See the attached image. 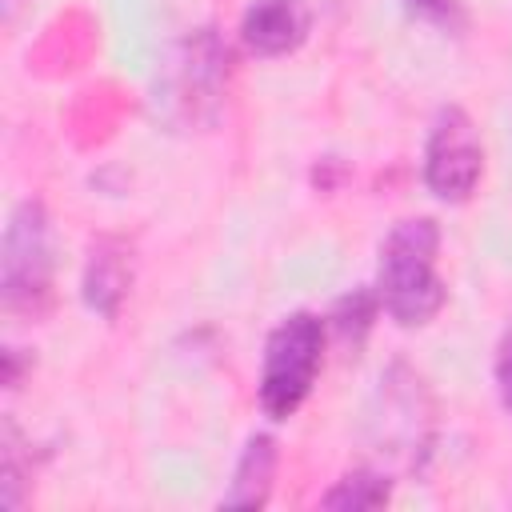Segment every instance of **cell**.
<instances>
[{"mask_svg": "<svg viewBox=\"0 0 512 512\" xmlns=\"http://www.w3.org/2000/svg\"><path fill=\"white\" fill-rule=\"evenodd\" d=\"M380 292L376 288H352V292H344L336 304H332V316H328V328H332V336L340 340V348H348L352 356L364 348V340H368V332H372V324H376V316H380Z\"/></svg>", "mask_w": 512, "mask_h": 512, "instance_id": "cell-11", "label": "cell"}, {"mask_svg": "<svg viewBox=\"0 0 512 512\" xmlns=\"http://www.w3.org/2000/svg\"><path fill=\"white\" fill-rule=\"evenodd\" d=\"M276 464H280V444L272 432H252L236 468H232V480L220 496L224 508H264L268 496H272V484H276Z\"/></svg>", "mask_w": 512, "mask_h": 512, "instance_id": "cell-9", "label": "cell"}, {"mask_svg": "<svg viewBox=\"0 0 512 512\" xmlns=\"http://www.w3.org/2000/svg\"><path fill=\"white\" fill-rule=\"evenodd\" d=\"M24 376V356L20 348H4V388H16Z\"/></svg>", "mask_w": 512, "mask_h": 512, "instance_id": "cell-15", "label": "cell"}, {"mask_svg": "<svg viewBox=\"0 0 512 512\" xmlns=\"http://www.w3.org/2000/svg\"><path fill=\"white\" fill-rule=\"evenodd\" d=\"M496 388H500V404L512 412V328L496 352Z\"/></svg>", "mask_w": 512, "mask_h": 512, "instance_id": "cell-14", "label": "cell"}, {"mask_svg": "<svg viewBox=\"0 0 512 512\" xmlns=\"http://www.w3.org/2000/svg\"><path fill=\"white\" fill-rule=\"evenodd\" d=\"M388 500H392V476L384 468H352L320 496V508H328V512H376Z\"/></svg>", "mask_w": 512, "mask_h": 512, "instance_id": "cell-10", "label": "cell"}, {"mask_svg": "<svg viewBox=\"0 0 512 512\" xmlns=\"http://www.w3.org/2000/svg\"><path fill=\"white\" fill-rule=\"evenodd\" d=\"M324 340H328V320H320L308 308L288 312L268 332L264 364H260V408L268 420L296 416L300 404L312 396V384L324 364Z\"/></svg>", "mask_w": 512, "mask_h": 512, "instance_id": "cell-5", "label": "cell"}, {"mask_svg": "<svg viewBox=\"0 0 512 512\" xmlns=\"http://www.w3.org/2000/svg\"><path fill=\"white\" fill-rule=\"evenodd\" d=\"M408 12L436 24V28H460L464 24V8L460 0H408Z\"/></svg>", "mask_w": 512, "mask_h": 512, "instance_id": "cell-13", "label": "cell"}, {"mask_svg": "<svg viewBox=\"0 0 512 512\" xmlns=\"http://www.w3.org/2000/svg\"><path fill=\"white\" fill-rule=\"evenodd\" d=\"M312 12L304 0H252L240 16V40L252 56L276 60L308 40Z\"/></svg>", "mask_w": 512, "mask_h": 512, "instance_id": "cell-8", "label": "cell"}, {"mask_svg": "<svg viewBox=\"0 0 512 512\" xmlns=\"http://www.w3.org/2000/svg\"><path fill=\"white\" fill-rule=\"evenodd\" d=\"M368 440L400 472H420L428 464L436 444V400L412 364L396 360L380 372L368 408Z\"/></svg>", "mask_w": 512, "mask_h": 512, "instance_id": "cell-3", "label": "cell"}, {"mask_svg": "<svg viewBox=\"0 0 512 512\" xmlns=\"http://www.w3.org/2000/svg\"><path fill=\"white\" fill-rule=\"evenodd\" d=\"M232 48L216 28H196L172 44L156 72V112L172 128H208L228 96Z\"/></svg>", "mask_w": 512, "mask_h": 512, "instance_id": "cell-2", "label": "cell"}, {"mask_svg": "<svg viewBox=\"0 0 512 512\" xmlns=\"http://www.w3.org/2000/svg\"><path fill=\"white\" fill-rule=\"evenodd\" d=\"M28 480H32V460L24 456L20 432L12 420H4V436H0V504L8 512H16L28 496Z\"/></svg>", "mask_w": 512, "mask_h": 512, "instance_id": "cell-12", "label": "cell"}, {"mask_svg": "<svg viewBox=\"0 0 512 512\" xmlns=\"http://www.w3.org/2000/svg\"><path fill=\"white\" fill-rule=\"evenodd\" d=\"M128 292H132V244L124 236L104 232V236H96L88 244L80 296L96 316L116 320L124 300H128Z\"/></svg>", "mask_w": 512, "mask_h": 512, "instance_id": "cell-7", "label": "cell"}, {"mask_svg": "<svg viewBox=\"0 0 512 512\" xmlns=\"http://www.w3.org/2000/svg\"><path fill=\"white\" fill-rule=\"evenodd\" d=\"M440 260V224L432 216H404L380 244L376 292L400 328H424L448 300Z\"/></svg>", "mask_w": 512, "mask_h": 512, "instance_id": "cell-1", "label": "cell"}, {"mask_svg": "<svg viewBox=\"0 0 512 512\" xmlns=\"http://www.w3.org/2000/svg\"><path fill=\"white\" fill-rule=\"evenodd\" d=\"M0 300L4 312L20 320H44L56 304L52 220L36 196L20 200L8 216L0 244Z\"/></svg>", "mask_w": 512, "mask_h": 512, "instance_id": "cell-4", "label": "cell"}, {"mask_svg": "<svg viewBox=\"0 0 512 512\" xmlns=\"http://www.w3.org/2000/svg\"><path fill=\"white\" fill-rule=\"evenodd\" d=\"M484 176V144L476 120L460 104H444L424 140V184L444 204H464Z\"/></svg>", "mask_w": 512, "mask_h": 512, "instance_id": "cell-6", "label": "cell"}, {"mask_svg": "<svg viewBox=\"0 0 512 512\" xmlns=\"http://www.w3.org/2000/svg\"><path fill=\"white\" fill-rule=\"evenodd\" d=\"M0 4H4V20L12 24V20H16V8H20V0H0Z\"/></svg>", "mask_w": 512, "mask_h": 512, "instance_id": "cell-16", "label": "cell"}]
</instances>
